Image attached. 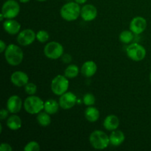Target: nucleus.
Returning a JSON list of instances; mask_svg holds the SVG:
<instances>
[{
  "mask_svg": "<svg viewBox=\"0 0 151 151\" xmlns=\"http://www.w3.org/2000/svg\"><path fill=\"white\" fill-rule=\"evenodd\" d=\"M85 116L88 122H94L100 117V111L94 107H88L85 111Z\"/></svg>",
  "mask_w": 151,
  "mask_h": 151,
  "instance_id": "19",
  "label": "nucleus"
},
{
  "mask_svg": "<svg viewBox=\"0 0 151 151\" xmlns=\"http://www.w3.org/2000/svg\"><path fill=\"white\" fill-rule=\"evenodd\" d=\"M150 82H151V72H150Z\"/></svg>",
  "mask_w": 151,
  "mask_h": 151,
  "instance_id": "37",
  "label": "nucleus"
},
{
  "mask_svg": "<svg viewBox=\"0 0 151 151\" xmlns=\"http://www.w3.org/2000/svg\"><path fill=\"white\" fill-rule=\"evenodd\" d=\"M10 81L13 85L18 87L25 86L28 83L29 77L25 72L22 71H16L12 74L10 77Z\"/></svg>",
  "mask_w": 151,
  "mask_h": 151,
  "instance_id": "12",
  "label": "nucleus"
},
{
  "mask_svg": "<svg viewBox=\"0 0 151 151\" xmlns=\"http://www.w3.org/2000/svg\"><path fill=\"white\" fill-rule=\"evenodd\" d=\"M110 144L113 146H119L124 141H125V135L123 132L121 131H114L111 134L109 137Z\"/></svg>",
  "mask_w": 151,
  "mask_h": 151,
  "instance_id": "18",
  "label": "nucleus"
},
{
  "mask_svg": "<svg viewBox=\"0 0 151 151\" xmlns=\"http://www.w3.org/2000/svg\"><path fill=\"white\" fill-rule=\"evenodd\" d=\"M40 150V145L36 142H30L27 143L24 147L25 151H38Z\"/></svg>",
  "mask_w": 151,
  "mask_h": 151,
  "instance_id": "27",
  "label": "nucleus"
},
{
  "mask_svg": "<svg viewBox=\"0 0 151 151\" xmlns=\"http://www.w3.org/2000/svg\"><path fill=\"white\" fill-rule=\"evenodd\" d=\"M119 125V118L115 115H109L103 122L104 128L108 131H114L118 128Z\"/></svg>",
  "mask_w": 151,
  "mask_h": 151,
  "instance_id": "17",
  "label": "nucleus"
},
{
  "mask_svg": "<svg viewBox=\"0 0 151 151\" xmlns=\"http://www.w3.org/2000/svg\"><path fill=\"white\" fill-rule=\"evenodd\" d=\"M4 57L11 66H18L23 60L24 54L22 49L15 44H10L4 51Z\"/></svg>",
  "mask_w": 151,
  "mask_h": 151,
  "instance_id": "1",
  "label": "nucleus"
},
{
  "mask_svg": "<svg viewBox=\"0 0 151 151\" xmlns=\"http://www.w3.org/2000/svg\"><path fill=\"white\" fill-rule=\"evenodd\" d=\"M147 27V21L141 16L134 18L130 24V29L133 33L139 35L144 32Z\"/></svg>",
  "mask_w": 151,
  "mask_h": 151,
  "instance_id": "9",
  "label": "nucleus"
},
{
  "mask_svg": "<svg viewBox=\"0 0 151 151\" xmlns=\"http://www.w3.org/2000/svg\"><path fill=\"white\" fill-rule=\"evenodd\" d=\"M49 38H50L49 33L45 30H40L36 33L37 40L41 43H44L48 41Z\"/></svg>",
  "mask_w": 151,
  "mask_h": 151,
  "instance_id": "25",
  "label": "nucleus"
},
{
  "mask_svg": "<svg viewBox=\"0 0 151 151\" xmlns=\"http://www.w3.org/2000/svg\"><path fill=\"white\" fill-rule=\"evenodd\" d=\"M6 48H7V47H6L5 43H4L2 40H1V41H0V52H3L4 51H5Z\"/></svg>",
  "mask_w": 151,
  "mask_h": 151,
  "instance_id": "32",
  "label": "nucleus"
},
{
  "mask_svg": "<svg viewBox=\"0 0 151 151\" xmlns=\"http://www.w3.org/2000/svg\"><path fill=\"white\" fill-rule=\"evenodd\" d=\"M22 119L17 115H12L7 119V125L10 130L16 131L22 127Z\"/></svg>",
  "mask_w": 151,
  "mask_h": 151,
  "instance_id": "20",
  "label": "nucleus"
},
{
  "mask_svg": "<svg viewBox=\"0 0 151 151\" xmlns=\"http://www.w3.org/2000/svg\"><path fill=\"white\" fill-rule=\"evenodd\" d=\"M128 57L135 61H140L145 58L146 50L144 47L139 44H132L126 49Z\"/></svg>",
  "mask_w": 151,
  "mask_h": 151,
  "instance_id": "8",
  "label": "nucleus"
},
{
  "mask_svg": "<svg viewBox=\"0 0 151 151\" xmlns=\"http://www.w3.org/2000/svg\"><path fill=\"white\" fill-rule=\"evenodd\" d=\"M83 103L86 106H91L95 103V97L92 94H86L83 97Z\"/></svg>",
  "mask_w": 151,
  "mask_h": 151,
  "instance_id": "26",
  "label": "nucleus"
},
{
  "mask_svg": "<svg viewBox=\"0 0 151 151\" xmlns=\"http://www.w3.org/2000/svg\"><path fill=\"white\" fill-rule=\"evenodd\" d=\"M37 121L38 124L43 127L48 126L51 123V117L47 112H41L37 116Z\"/></svg>",
  "mask_w": 151,
  "mask_h": 151,
  "instance_id": "22",
  "label": "nucleus"
},
{
  "mask_svg": "<svg viewBox=\"0 0 151 151\" xmlns=\"http://www.w3.org/2000/svg\"><path fill=\"white\" fill-rule=\"evenodd\" d=\"M75 1L78 4H84V3L86 2L87 0H75Z\"/></svg>",
  "mask_w": 151,
  "mask_h": 151,
  "instance_id": "33",
  "label": "nucleus"
},
{
  "mask_svg": "<svg viewBox=\"0 0 151 151\" xmlns=\"http://www.w3.org/2000/svg\"><path fill=\"white\" fill-rule=\"evenodd\" d=\"M24 106L27 113L35 114L40 113L44 109V103L38 97L30 96L25 100Z\"/></svg>",
  "mask_w": 151,
  "mask_h": 151,
  "instance_id": "4",
  "label": "nucleus"
},
{
  "mask_svg": "<svg viewBox=\"0 0 151 151\" xmlns=\"http://www.w3.org/2000/svg\"><path fill=\"white\" fill-rule=\"evenodd\" d=\"M97 66L96 63L92 60H88L85 62L81 67V72L83 75L87 78L92 77L96 73Z\"/></svg>",
  "mask_w": 151,
  "mask_h": 151,
  "instance_id": "16",
  "label": "nucleus"
},
{
  "mask_svg": "<svg viewBox=\"0 0 151 151\" xmlns=\"http://www.w3.org/2000/svg\"><path fill=\"white\" fill-rule=\"evenodd\" d=\"M89 141L91 146L97 150H103L110 144V139L107 134L99 130L91 133L89 137Z\"/></svg>",
  "mask_w": 151,
  "mask_h": 151,
  "instance_id": "3",
  "label": "nucleus"
},
{
  "mask_svg": "<svg viewBox=\"0 0 151 151\" xmlns=\"http://www.w3.org/2000/svg\"><path fill=\"white\" fill-rule=\"evenodd\" d=\"M35 32L30 29H27L22 31L18 35L17 41L20 45L22 46H28L32 44L35 39Z\"/></svg>",
  "mask_w": 151,
  "mask_h": 151,
  "instance_id": "10",
  "label": "nucleus"
},
{
  "mask_svg": "<svg viewBox=\"0 0 151 151\" xmlns=\"http://www.w3.org/2000/svg\"><path fill=\"white\" fill-rule=\"evenodd\" d=\"M8 111L4 109H1V113H0V119H1V120H3V119H6V118L7 117V116H8Z\"/></svg>",
  "mask_w": 151,
  "mask_h": 151,
  "instance_id": "31",
  "label": "nucleus"
},
{
  "mask_svg": "<svg viewBox=\"0 0 151 151\" xmlns=\"http://www.w3.org/2000/svg\"><path fill=\"white\" fill-rule=\"evenodd\" d=\"M44 55L48 58L55 60L61 57L63 54V47L60 43L52 41L48 43L44 47Z\"/></svg>",
  "mask_w": 151,
  "mask_h": 151,
  "instance_id": "6",
  "label": "nucleus"
},
{
  "mask_svg": "<svg viewBox=\"0 0 151 151\" xmlns=\"http://www.w3.org/2000/svg\"><path fill=\"white\" fill-rule=\"evenodd\" d=\"M7 110L12 114H16L20 111L22 107V100L19 96L13 95L8 99L7 103Z\"/></svg>",
  "mask_w": 151,
  "mask_h": 151,
  "instance_id": "14",
  "label": "nucleus"
},
{
  "mask_svg": "<svg viewBox=\"0 0 151 151\" xmlns=\"http://www.w3.org/2000/svg\"><path fill=\"white\" fill-rule=\"evenodd\" d=\"M24 88L27 94H29V95H33L34 94H35L37 91L36 85L32 83H28L27 85H25Z\"/></svg>",
  "mask_w": 151,
  "mask_h": 151,
  "instance_id": "28",
  "label": "nucleus"
},
{
  "mask_svg": "<svg viewBox=\"0 0 151 151\" xmlns=\"http://www.w3.org/2000/svg\"><path fill=\"white\" fill-rule=\"evenodd\" d=\"M13 150L11 146L7 143H1L0 145V150L1 151H11Z\"/></svg>",
  "mask_w": 151,
  "mask_h": 151,
  "instance_id": "29",
  "label": "nucleus"
},
{
  "mask_svg": "<svg viewBox=\"0 0 151 151\" xmlns=\"http://www.w3.org/2000/svg\"><path fill=\"white\" fill-rule=\"evenodd\" d=\"M97 16V8L92 4H86L81 8V16L86 22H91L94 20Z\"/></svg>",
  "mask_w": 151,
  "mask_h": 151,
  "instance_id": "13",
  "label": "nucleus"
},
{
  "mask_svg": "<svg viewBox=\"0 0 151 151\" xmlns=\"http://www.w3.org/2000/svg\"><path fill=\"white\" fill-rule=\"evenodd\" d=\"M3 27L7 33L10 34V35H15L20 30L21 24L17 21L9 19L3 23Z\"/></svg>",
  "mask_w": 151,
  "mask_h": 151,
  "instance_id": "15",
  "label": "nucleus"
},
{
  "mask_svg": "<svg viewBox=\"0 0 151 151\" xmlns=\"http://www.w3.org/2000/svg\"><path fill=\"white\" fill-rule=\"evenodd\" d=\"M29 1V0H19V1L22 3H27V2H28Z\"/></svg>",
  "mask_w": 151,
  "mask_h": 151,
  "instance_id": "35",
  "label": "nucleus"
},
{
  "mask_svg": "<svg viewBox=\"0 0 151 151\" xmlns=\"http://www.w3.org/2000/svg\"><path fill=\"white\" fill-rule=\"evenodd\" d=\"M77 102V97L72 92H66L60 95L59 104L63 109H69L73 107Z\"/></svg>",
  "mask_w": 151,
  "mask_h": 151,
  "instance_id": "11",
  "label": "nucleus"
},
{
  "mask_svg": "<svg viewBox=\"0 0 151 151\" xmlns=\"http://www.w3.org/2000/svg\"><path fill=\"white\" fill-rule=\"evenodd\" d=\"M133 38H134V35H133V32L131 31H122L119 35V39L124 44H128L132 41Z\"/></svg>",
  "mask_w": 151,
  "mask_h": 151,
  "instance_id": "24",
  "label": "nucleus"
},
{
  "mask_svg": "<svg viewBox=\"0 0 151 151\" xmlns=\"http://www.w3.org/2000/svg\"><path fill=\"white\" fill-rule=\"evenodd\" d=\"M69 84V81L66 76L58 75L52 81L51 89L56 95H62L67 91Z\"/></svg>",
  "mask_w": 151,
  "mask_h": 151,
  "instance_id": "5",
  "label": "nucleus"
},
{
  "mask_svg": "<svg viewBox=\"0 0 151 151\" xmlns=\"http://www.w3.org/2000/svg\"><path fill=\"white\" fill-rule=\"evenodd\" d=\"M62 60L64 63H68L72 60V56L69 54H65L62 55Z\"/></svg>",
  "mask_w": 151,
  "mask_h": 151,
  "instance_id": "30",
  "label": "nucleus"
},
{
  "mask_svg": "<svg viewBox=\"0 0 151 151\" xmlns=\"http://www.w3.org/2000/svg\"><path fill=\"white\" fill-rule=\"evenodd\" d=\"M79 73V69L76 65H69L65 69L64 75L67 78H74L77 77Z\"/></svg>",
  "mask_w": 151,
  "mask_h": 151,
  "instance_id": "23",
  "label": "nucleus"
},
{
  "mask_svg": "<svg viewBox=\"0 0 151 151\" xmlns=\"http://www.w3.org/2000/svg\"><path fill=\"white\" fill-rule=\"evenodd\" d=\"M37 1H46V0H37Z\"/></svg>",
  "mask_w": 151,
  "mask_h": 151,
  "instance_id": "36",
  "label": "nucleus"
},
{
  "mask_svg": "<svg viewBox=\"0 0 151 151\" xmlns=\"http://www.w3.org/2000/svg\"><path fill=\"white\" fill-rule=\"evenodd\" d=\"M59 105L56 100L50 99L44 103V110L49 114H54L58 111Z\"/></svg>",
  "mask_w": 151,
  "mask_h": 151,
  "instance_id": "21",
  "label": "nucleus"
},
{
  "mask_svg": "<svg viewBox=\"0 0 151 151\" xmlns=\"http://www.w3.org/2000/svg\"><path fill=\"white\" fill-rule=\"evenodd\" d=\"M20 11V6L15 0H7L4 3L1 8V13L4 18L12 19L16 17Z\"/></svg>",
  "mask_w": 151,
  "mask_h": 151,
  "instance_id": "7",
  "label": "nucleus"
},
{
  "mask_svg": "<svg viewBox=\"0 0 151 151\" xmlns=\"http://www.w3.org/2000/svg\"><path fill=\"white\" fill-rule=\"evenodd\" d=\"M4 15H3V13H1V14H0V20H1V22H2L3 19H4Z\"/></svg>",
  "mask_w": 151,
  "mask_h": 151,
  "instance_id": "34",
  "label": "nucleus"
},
{
  "mask_svg": "<svg viewBox=\"0 0 151 151\" xmlns=\"http://www.w3.org/2000/svg\"><path fill=\"white\" fill-rule=\"evenodd\" d=\"M81 8L79 4L75 2H69L63 6L60 9V16L68 22L75 21L81 15Z\"/></svg>",
  "mask_w": 151,
  "mask_h": 151,
  "instance_id": "2",
  "label": "nucleus"
}]
</instances>
